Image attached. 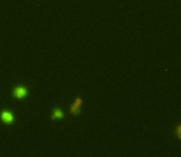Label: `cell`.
Returning a JSON list of instances; mask_svg holds the SVG:
<instances>
[{
  "mask_svg": "<svg viewBox=\"0 0 181 157\" xmlns=\"http://www.w3.org/2000/svg\"><path fill=\"white\" fill-rule=\"evenodd\" d=\"M14 96H15L17 100H22L27 96V88L25 86H16L14 88Z\"/></svg>",
  "mask_w": 181,
  "mask_h": 157,
  "instance_id": "cell-1",
  "label": "cell"
},
{
  "mask_svg": "<svg viewBox=\"0 0 181 157\" xmlns=\"http://www.w3.org/2000/svg\"><path fill=\"white\" fill-rule=\"evenodd\" d=\"M81 103H83V100H81V98H80V97H76L75 102H74V103H73V104L70 106V113H72V114H74V115L79 114Z\"/></svg>",
  "mask_w": 181,
  "mask_h": 157,
  "instance_id": "cell-2",
  "label": "cell"
},
{
  "mask_svg": "<svg viewBox=\"0 0 181 157\" xmlns=\"http://www.w3.org/2000/svg\"><path fill=\"white\" fill-rule=\"evenodd\" d=\"M0 118H1V120L3 122H5V123H8V124H10V123H12L14 122V114L10 112V111H3L1 113H0Z\"/></svg>",
  "mask_w": 181,
  "mask_h": 157,
  "instance_id": "cell-3",
  "label": "cell"
},
{
  "mask_svg": "<svg viewBox=\"0 0 181 157\" xmlns=\"http://www.w3.org/2000/svg\"><path fill=\"white\" fill-rule=\"evenodd\" d=\"M64 117V114H63V112L59 109V108H54V111H53L52 113V119H62V118Z\"/></svg>",
  "mask_w": 181,
  "mask_h": 157,
  "instance_id": "cell-4",
  "label": "cell"
},
{
  "mask_svg": "<svg viewBox=\"0 0 181 157\" xmlns=\"http://www.w3.org/2000/svg\"><path fill=\"white\" fill-rule=\"evenodd\" d=\"M175 135L179 140H181V123L179 125H176V128H175Z\"/></svg>",
  "mask_w": 181,
  "mask_h": 157,
  "instance_id": "cell-5",
  "label": "cell"
}]
</instances>
